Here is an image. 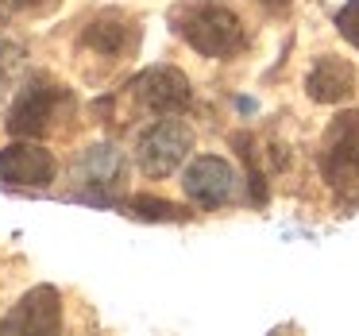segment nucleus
I'll return each instance as SVG.
<instances>
[{"label":"nucleus","mask_w":359,"mask_h":336,"mask_svg":"<svg viewBox=\"0 0 359 336\" xmlns=\"http://www.w3.org/2000/svg\"><path fill=\"white\" fill-rule=\"evenodd\" d=\"M174 24H178L182 39L205 58H228L236 51H243V24L224 4H212V0L186 4V8H178Z\"/></svg>","instance_id":"obj_1"},{"label":"nucleus","mask_w":359,"mask_h":336,"mask_svg":"<svg viewBox=\"0 0 359 336\" xmlns=\"http://www.w3.org/2000/svg\"><path fill=\"white\" fill-rule=\"evenodd\" d=\"M189 147H194V132L182 120H158L135 143V163L147 178H166L186 163Z\"/></svg>","instance_id":"obj_2"},{"label":"nucleus","mask_w":359,"mask_h":336,"mask_svg":"<svg viewBox=\"0 0 359 336\" xmlns=\"http://www.w3.org/2000/svg\"><path fill=\"white\" fill-rule=\"evenodd\" d=\"M132 97L140 101V109L155 112V116H178V112L189 109L194 101V89H189V78L174 66H151L140 78L132 81Z\"/></svg>","instance_id":"obj_3"},{"label":"nucleus","mask_w":359,"mask_h":336,"mask_svg":"<svg viewBox=\"0 0 359 336\" xmlns=\"http://www.w3.org/2000/svg\"><path fill=\"white\" fill-rule=\"evenodd\" d=\"M58 105H62V89L50 86V81H32L27 89H20V97L12 101L4 128H8L16 140H39L58 116Z\"/></svg>","instance_id":"obj_4"},{"label":"nucleus","mask_w":359,"mask_h":336,"mask_svg":"<svg viewBox=\"0 0 359 336\" xmlns=\"http://www.w3.org/2000/svg\"><path fill=\"white\" fill-rule=\"evenodd\" d=\"M74 178L86 189V201H112V194L120 189V182L128 178V159L120 147L112 143H97V147H86L78 155V166H74Z\"/></svg>","instance_id":"obj_5"},{"label":"nucleus","mask_w":359,"mask_h":336,"mask_svg":"<svg viewBox=\"0 0 359 336\" xmlns=\"http://www.w3.org/2000/svg\"><path fill=\"white\" fill-rule=\"evenodd\" d=\"M58 174V163L43 143L16 140L0 151V182L16 189H47Z\"/></svg>","instance_id":"obj_6"},{"label":"nucleus","mask_w":359,"mask_h":336,"mask_svg":"<svg viewBox=\"0 0 359 336\" xmlns=\"http://www.w3.org/2000/svg\"><path fill=\"white\" fill-rule=\"evenodd\" d=\"M182 189H186V197L194 205L217 209V205H224L236 194V170L220 155H197L186 166V174H182Z\"/></svg>","instance_id":"obj_7"},{"label":"nucleus","mask_w":359,"mask_h":336,"mask_svg":"<svg viewBox=\"0 0 359 336\" xmlns=\"http://www.w3.org/2000/svg\"><path fill=\"white\" fill-rule=\"evenodd\" d=\"M4 332H58L62 328V297L55 286H35L20 305L0 321Z\"/></svg>","instance_id":"obj_8"},{"label":"nucleus","mask_w":359,"mask_h":336,"mask_svg":"<svg viewBox=\"0 0 359 336\" xmlns=\"http://www.w3.org/2000/svg\"><path fill=\"white\" fill-rule=\"evenodd\" d=\"M305 93L317 105H340L355 93V70L336 55H320L305 78Z\"/></svg>","instance_id":"obj_9"},{"label":"nucleus","mask_w":359,"mask_h":336,"mask_svg":"<svg viewBox=\"0 0 359 336\" xmlns=\"http://www.w3.org/2000/svg\"><path fill=\"white\" fill-rule=\"evenodd\" d=\"M81 43H86L89 51H97V55H124L128 47H132V24L128 20H120L116 12H104V16H97L93 24L81 32Z\"/></svg>","instance_id":"obj_10"},{"label":"nucleus","mask_w":359,"mask_h":336,"mask_svg":"<svg viewBox=\"0 0 359 336\" xmlns=\"http://www.w3.org/2000/svg\"><path fill=\"white\" fill-rule=\"evenodd\" d=\"M132 213L140 220H186V209L174 201H163V197H132Z\"/></svg>","instance_id":"obj_11"},{"label":"nucleus","mask_w":359,"mask_h":336,"mask_svg":"<svg viewBox=\"0 0 359 336\" xmlns=\"http://www.w3.org/2000/svg\"><path fill=\"white\" fill-rule=\"evenodd\" d=\"M336 32L359 51V0H348L340 12H336Z\"/></svg>","instance_id":"obj_12"},{"label":"nucleus","mask_w":359,"mask_h":336,"mask_svg":"<svg viewBox=\"0 0 359 336\" xmlns=\"http://www.w3.org/2000/svg\"><path fill=\"white\" fill-rule=\"evenodd\" d=\"M263 8H271V12H286L290 8V0H259Z\"/></svg>","instance_id":"obj_13"},{"label":"nucleus","mask_w":359,"mask_h":336,"mask_svg":"<svg viewBox=\"0 0 359 336\" xmlns=\"http://www.w3.org/2000/svg\"><path fill=\"white\" fill-rule=\"evenodd\" d=\"M12 4H20V8H32V4H43V0H12Z\"/></svg>","instance_id":"obj_14"}]
</instances>
